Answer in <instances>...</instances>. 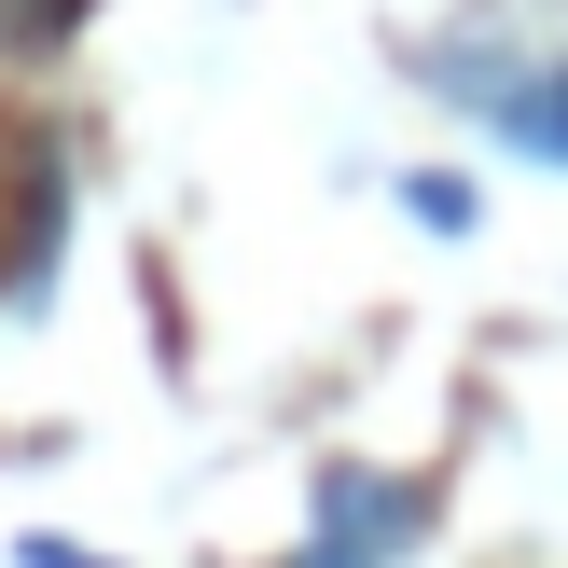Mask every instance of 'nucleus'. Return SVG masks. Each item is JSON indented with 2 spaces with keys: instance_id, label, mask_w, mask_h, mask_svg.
I'll use <instances>...</instances> for the list:
<instances>
[{
  "instance_id": "obj_1",
  "label": "nucleus",
  "mask_w": 568,
  "mask_h": 568,
  "mask_svg": "<svg viewBox=\"0 0 568 568\" xmlns=\"http://www.w3.org/2000/svg\"><path fill=\"white\" fill-rule=\"evenodd\" d=\"M416 541H430V471H361V458H333L292 568H403Z\"/></svg>"
},
{
  "instance_id": "obj_2",
  "label": "nucleus",
  "mask_w": 568,
  "mask_h": 568,
  "mask_svg": "<svg viewBox=\"0 0 568 568\" xmlns=\"http://www.w3.org/2000/svg\"><path fill=\"white\" fill-rule=\"evenodd\" d=\"M444 98H458V111H486V125L499 139H514V153H541V166H568V55H444Z\"/></svg>"
},
{
  "instance_id": "obj_3",
  "label": "nucleus",
  "mask_w": 568,
  "mask_h": 568,
  "mask_svg": "<svg viewBox=\"0 0 568 568\" xmlns=\"http://www.w3.org/2000/svg\"><path fill=\"white\" fill-rule=\"evenodd\" d=\"M403 209H416V222H430V236H458V222H471V194H458V181H444V166H416V181H403Z\"/></svg>"
},
{
  "instance_id": "obj_4",
  "label": "nucleus",
  "mask_w": 568,
  "mask_h": 568,
  "mask_svg": "<svg viewBox=\"0 0 568 568\" xmlns=\"http://www.w3.org/2000/svg\"><path fill=\"white\" fill-rule=\"evenodd\" d=\"M28 568H98V555H70V541H28Z\"/></svg>"
}]
</instances>
